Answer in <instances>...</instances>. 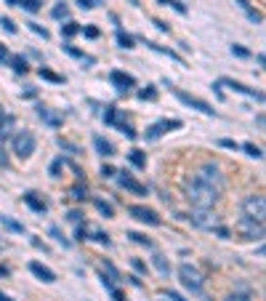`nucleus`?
<instances>
[{"label": "nucleus", "mask_w": 266, "mask_h": 301, "mask_svg": "<svg viewBox=\"0 0 266 301\" xmlns=\"http://www.w3.org/2000/svg\"><path fill=\"white\" fill-rule=\"evenodd\" d=\"M128 213H131L136 221H141V224H152V227H157V224H160V216L154 213L152 208H146V205H131Z\"/></svg>", "instance_id": "10"}, {"label": "nucleus", "mask_w": 266, "mask_h": 301, "mask_svg": "<svg viewBox=\"0 0 266 301\" xmlns=\"http://www.w3.org/2000/svg\"><path fill=\"white\" fill-rule=\"evenodd\" d=\"M29 29H32L35 35H40L43 40H48V29H45V27H40V24H35V21H29Z\"/></svg>", "instance_id": "34"}, {"label": "nucleus", "mask_w": 266, "mask_h": 301, "mask_svg": "<svg viewBox=\"0 0 266 301\" xmlns=\"http://www.w3.org/2000/svg\"><path fill=\"white\" fill-rule=\"evenodd\" d=\"M77 32H80V27H77L75 21H67V24H61V35H64V37H75Z\"/></svg>", "instance_id": "27"}, {"label": "nucleus", "mask_w": 266, "mask_h": 301, "mask_svg": "<svg viewBox=\"0 0 266 301\" xmlns=\"http://www.w3.org/2000/svg\"><path fill=\"white\" fill-rule=\"evenodd\" d=\"M173 128H181V120H160V123H154V126L146 128V142H154V139H160V136H165L168 131H173Z\"/></svg>", "instance_id": "8"}, {"label": "nucleus", "mask_w": 266, "mask_h": 301, "mask_svg": "<svg viewBox=\"0 0 266 301\" xmlns=\"http://www.w3.org/2000/svg\"><path fill=\"white\" fill-rule=\"evenodd\" d=\"M218 86H226V88L237 91V94H242V96H250V99H256V102H264V94H261V91L248 88V86H242V83L232 80V78H221V83H218Z\"/></svg>", "instance_id": "11"}, {"label": "nucleus", "mask_w": 266, "mask_h": 301, "mask_svg": "<svg viewBox=\"0 0 266 301\" xmlns=\"http://www.w3.org/2000/svg\"><path fill=\"white\" fill-rule=\"evenodd\" d=\"M237 3H240V8H245V13H248V19L250 21H256V24H261V13H258V11H253V8H250V3H248V0H237Z\"/></svg>", "instance_id": "19"}, {"label": "nucleus", "mask_w": 266, "mask_h": 301, "mask_svg": "<svg viewBox=\"0 0 266 301\" xmlns=\"http://www.w3.org/2000/svg\"><path fill=\"white\" fill-rule=\"evenodd\" d=\"M165 299H170V301H186L181 293H176V291H165Z\"/></svg>", "instance_id": "45"}, {"label": "nucleus", "mask_w": 266, "mask_h": 301, "mask_svg": "<svg viewBox=\"0 0 266 301\" xmlns=\"http://www.w3.org/2000/svg\"><path fill=\"white\" fill-rule=\"evenodd\" d=\"M0 301H13V299H8V296H5V293H0Z\"/></svg>", "instance_id": "55"}, {"label": "nucleus", "mask_w": 266, "mask_h": 301, "mask_svg": "<svg viewBox=\"0 0 266 301\" xmlns=\"http://www.w3.org/2000/svg\"><path fill=\"white\" fill-rule=\"evenodd\" d=\"M40 78H43V80H51V83H64V78H61V75L51 72V69H45V67H40Z\"/></svg>", "instance_id": "28"}, {"label": "nucleus", "mask_w": 266, "mask_h": 301, "mask_svg": "<svg viewBox=\"0 0 266 301\" xmlns=\"http://www.w3.org/2000/svg\"><path fill=\"white\" fill-rule=\"evenodd\" d=\"M242 150H245V152H248L250 157H256V160H258V157L264 155V152H261V147H256V144H242Z\"/></svg>", "instance_id": "31"}, {"label": "nucleus", "mask_w": 266, "mask_h": 301, "mask_svg": "<svg viewBox=\"0 0 266 301\" xmlns=\"http://www.w3.org/2000/svg\"><path fill=\"white\" fill-rule=\"evenodd\" d=\"M224 301H253V299H250V293H229Z\"/></svg>", "instance_id": "35"}, {"label": "nucleus", "mask_w": 266, "mask_h": 301, "mask_svg": "<svg viewBox=\"0 0 266 301\" xmlns=\"http://www.w3.org/2000/svg\"><path fill=\"white\" fill-rule=\"evenodd\" d=\"M24 203L32 208L35 213H45V211H48V203H45V200H40V197L35 195V192H27V195H24Z\"/></svg>", "instance_id": "15"}, {"label": "nucleus", "mask_w": 266, "mask_h": 301, "mask_svg": "<svg viewBox=\"0 0 266 301\" xmlns=\"http://www.w3.org/2000/svg\"><path fill=\"white\" fill-rule=\"evenodd\" d=\"M173 94H176L178 102L186 104V107H192V110H200L202 115H216V110H213V107H210L208 102H202V99L192 96V94H186V91H181V88H173Z\"/></svg>", "instance_id": "6"}, {"label": "nucleus", "mask_w": 266, "mask_h": 301, "mask_svg": "<svg viewBox=\"0 0 266 301\" xmlns=\"http://www.w3.org/2000/svg\"><path fill=\"white\" fill-rule=\"evenodd\" d=\"M35 147H37V142H35L32 131H19V134H13V152H16V157H21V160L32 157Z\"/></svg>", "instance_id": "3"}, {"label": "nucleus", "mask_w": 266, "mask_h": 301, "mask_svg": "<svg viewBox=\"0 0 266 301\" xmlns=\"http://www.w3.org/2000/svg\"><path fill=\"white\" fill-rule=\"evenodd\" d=\"M184 195H186V200L192 203V208H213L216 200L221 197L216 189H210V187H205V184H200V181H194V179L186 181Z\"/></svg>", "instance_id": "1"}, {"label": "nucleus", "mask_w": 266, "mask_h": 301, "mask_svg": "<svg viewBox=\"0 0 266 301\" xmlns=\"http://www.w3.org/2000/svg\"><path fill=\"white\" fill-rule=\"evenodd\" d=\"M117 181H120V187H123V189H131L133 195H146V187H144V184H141V181H136V179H131V176L120 173V179H117Z\"/></svg>", "instance_id": "14"}, {"label": "nucleus", "mask_w": 266, "mask_h": 301, "mask_svg": "<svg viewBox=\"0 0 266 301\" xmlns=\"http://www.w3.org/2000/svg\"><path fill=\"white\" fill-rule=\"evenodd\" d=\"M115 115H117V107H107V112H104V123H107V126H112V123H115Z\"/></svg>", "instance_id": "38"}, {"label": "nucleus", "mask_w": 266, "mask_h": 301, "mask_svg": "<svg viewBox=\"0 0 266 301\" xmlns=\"http://www.w3.org/2000/svg\"><path fill=\"white\" fill-rule=\"evenodd\" d=\"M93 240H96V243H101V245H109V237H107L104 232H99V229L93 232Z\"/></svg>", "instance_id": "43"}, {"label": "nucleus", "mask_w": 266, "mask_h": 301, "mask_svg": "<svg viewBox=\"0 0 266 301\" xmlns=\"http://www.w3.org/2000/svg\"><path fill=\"white\" fill-rule=\"evenodd\" d=\"M0 24H3V29H5V32H16V24H13V21L11 19H0Z\"/></svg>", "instance_id": "41"}, {"label": "nucleus", "mask_w": 266, "mask_h": 301, "mask_svg": "<svg viewBox=\"0 0 266 301\" xmlns=\"http://www.w3.org/2000/svg\"><path fill=\"white\" fill-rule=\"evenodd\" d=\"M138 99H144V102H146V99H157V91H154V88L149 86V88L138 91Z\"/></svg>", "instance_id": "36"}, {"label": "nucleus", "mask_w": 266, "mask_h": 301, "mask_svg": "<svg viewBox=\"0 0 266 301\" xmlns=\"http://www.w3.org/2000/svg\"><path fill=\"white\" fill-rule=\"evenodd\" d=\"M189 219L197 224V227H205V229H213L216 224H218V216L210 213V208H192Z\"/></svg>", "instance_id": "9"}, {"label": "nucleus", "mask_w": 266, "mask_h": 301, "mask_svg": "<svg viewBox=\"0 0 266 301\" xmlns=\"http://www.w3.org/2000/svg\"><path fill=\"white\" fill-rule=\"evenodd\" d=\"M77 5L80 8H93V5H99V0H77Z\"/></svg>", "instance_id": "46"}, {"label": "nucleus", "mask_w": 266, "mask_h": 301, "mask_svg": "<svg viewBox=\"0 0 266 301\" xmlns=\"http://www.w3.org/2000/svg\"><path fill=\"white\" fill-rule=\"evenodd\" d=\"M237 229L248 237V240H261L264 237V221H253V219H248V216H242L237 221Z\"/></svg>", "instance_id": "7"}, {"label": "nucleus", "mask_w": 266, "mask_h": 301, "mask_svg": "<svg viewBox=\"0 0 266 301\" xmlns=\"http://www.w3.org/2000/svg\"><path fill=\"white\" fill-rule=\"evenodd\" d=\"M51 16H53V19H67V16H69V5H67V3H56V5L51 8Z\"/></svg>", "instance_id": "24"}, {"label": "nucleus", "mask_w": 266, "mask_h": 301, "mask_svg": "<svg viewBox=\"0 0 266 301\" xmlns=\"http://www.w3.org/2000/svg\"><path fill=\"white\" fill-rule=\"evenodd\" d=\"M218 144H221V147H226V150H237V144H234L232 139H221Z\"/></svg>", "instance_id": "50"}, {"label": "nucleus", "mask_w": 266, "mask_h": 301, "mask_svg": "<svg viewBox=\"0 0 266 301\" xmlns=\"http://www.w3.org/2000/svg\"><path fill=\"white\" fill-rule=\"evenodd\" d=\"M67 219L72 221V224H83V213H80V211H69Z\"/></svg>", "instance_id": "40"}, {"label": "nucleus", "mask_w": 266, "mask_h": 301, "mask_svg": "<svg viewBox=\"0 0 266 301\" xmlns=\"http://www.w3.org/2000/svg\"><path fill=\"white\" fill-rule=\"evenodd\" d=\"M133 269H136V272H144V264L138 259H133Z\"/></svg>", "instance_id": "54"}, {"label": "nucleus", "mask_w": 266, "mask_h": 301, "mask_svg": "<svg viewBox=\"0 0 266 301\" xmlns=\"http://www.w3.org/2000/svg\"><path fill=\"white\" fill-rule=\"evenodd\" d=\"M104 272H107L109 277H112V283H115V280H120V272H117V269H115L112 264H109V261H104Z\"/></svg>", "instance_id": "37"}, {"label": "nucleus", "mask_w": 266, "mask_h": 301, "mask_svg": "<svg viewBox=\"0 0 266 301\" xmlns=\"http://www.w3.org/2000/svg\"><path fill=\"white\" fill-rule=\"evenodd\" d=\"M8 64L13 67V72H16V75H27V59L24 56L13 53V56H8Z\"/></svg>", "instance_id": "18"}, {"label": "nucleus", "mask_w": 266, "mask_h": 301, "mask_svg": "<svg viewBox=\"0 0 266 301\" xmlns=\"http://www.w3.org/2000/svg\"><path fill=\"white\" fill-rule=\"evenodd\" d=\"M242 213L253 221H264L266 216V197L264 195H248L242 200Z\"/></svg>", "instance_id": "4"}, {"label": "nucleus", "mask_w": 266, "mask_h": 301, "mask_svg": "<svg viewBox=\"0 0 266 301\" xmlns=\"http://www.w3.org/2000/svg\"><path fill=\"white\" fill-rule=\"evenodd\" d=\"M93 147H96V152H99V155H104V157H112L115 155L112 142H107L104 136H96V139H93Z\"/></svg>", "instance_id": "16"}, {"label": "nucleus", "mask_w": 266, "mask_h": 301, "mask_svg": "<svg viewBox=\"0 0 266 301\" xmlns=\"http://www.w3.org/2000/svg\"><path fill=\"white\" fill-rule=\"evenodd\" d=\"M152 264L157 267L162 275H168V272H170V264L165 261V256H162V253H154V256H152Z\"/></svg>", "instance_id": "22"}, {"label": "nucleus", "mask_w": 266, "mask_h": 301, "mask_svg": "<svg viewBox=\"0 0 266 301\" xmlns=\"http://www.w3.org/2000/svg\"><path fill=\"white\" fill-rule=\"evenodd\" d=\"M80 32H85V37H99V29L96 27H85V29H80Z\"/></svg>", "instance_id": "48"}, {"label": "nucleus", "mask_w": 266, "mask_h": 301, "mask_svg": "<svg viewBox=\"0 0 266 301\" xmlns=\"http://www.w3.org/2000/svg\"><path fill=\"white\" fill-rule=\"evenodd\" d=\"M5 165H8V155L3 150V136H0V168H5Z\"/></svg>", "instance_id": "42"}, {"label": "nucleus", "mask_w": 266, "mask_h": 301, "mask_svg": "<svg viewBox=\"0 0 266 301\" xmlns=\"http://www.w3.org/2000/svg\"><path fill=\"white\" fill-rule=\"evenodd\" d=\"M117 43H120V48H133V37L125 35L123 29H117Z\"/></svg>", "instance_id": "30"}, {"label": "nucleus", "mask_w": 266, "mask_h": 301, "mask_svg": "<svg viewBox=\"0 0 266 301\" xmlns=\"http://www.w3.org/2000/svg\"><path fill=\"white\" fill-rule=\"evenodd\" d=\"M29 272H32L37 280H43V283H56V275H53L45 264H40V261H29Z\"/></svg>", "instance_id": "13"}, {"label": "nucleus", "mask_w": 266, "mask_h": 301, "mask_svg": "<svg viewBox=\"0 0 266 301\" xmlns=\"http://www.w3.org/2000/svg\"><path fill=\"white\" fill-rule=\"evenodd\" d=\"M59 168H61V160H53L51 163V176H59Z\"/></svg>", "instance_id": "51"}, {"label": "nucleus", "mask_w": 266, "mask_h": 301, "mask_svg": "<svg viewBox=\"0 0 266 301\" xmlns=\"http://www.w3.org/2000/svg\"><path fill=\"white\" fill-rule=\"evenodd\" d=\"M37 115H40V120L48 123L51 128H59L61 126V118H59V115H53L51 110H45V107H37Z\"/></svg>", "instance_id": "17"}, {"label": "nucleus", "mask_w": 266, "mask_h": 301, "mask_svg": "<svg viewBox=\"0 0 266 301\" xmlns=\"http://www.w3.org/2000/svg\"><path fill=\"white\" fill-rule=\"evenodd\" d=\"M85 195H88V187H85L83 181H77L75 187H72V197L75 200H85Z\"/></svg>", "instance_id": "29"}, {"label": "nucleus", "mask_w": 266, "mask_h": 301, "mask_svg": "<svg viewBox=\"0 0 266 301\" xmlns=\"http://www.w3.org/2000/svg\"><path fill=\"white\" fill-rule=\"evenodd\" d=\"M0 224H3V227H8L11 232H24V227H21L19 221H13L11 216H0Z\"/></svg>", "instance_id": "25"}, {"label": "nucleus", "mask_w": 266, "mask_h": 301, "mask_svg": "<svg viewBox=\"0 0 266 301\" xmlns=\"http://www.w3.org/2000/svg\"><path fill=\"white\" fill-rule=\"evenodd\" d=\"M152 51H157V53H162V56H168V59H173V61H181V56H178L176 51H170V48H162V45H157V43H146Z\"/></svg>", "instance_id": "21"}, {"label": "nucleus", "mask_w": 266, "mask_h": 301, "mask_svg": "<svg viewBox=\"0 0 266 301\" xmlns=\"http://www.w3.org/2000/svg\"><path fill=\"white\" fill-rule=\"evenodd\" d=\"M168 5H173V8H176L178 13H186V8H184V3H178V0H168Z\"/></svg>", "instance_id": "49"}, {"label": "nucleus", "mask_w": 266, "mask_h": 301, "mask_svg": "<svg viewBox=\"0 0 266 301\" xmlns=\"http://www.w3.org/2000/svg\"><path fill=\"white\" fill-rule=\"evenodd\" d=\"M19 5L24 11H29V13H37V11L43 8V0H19Z\"/></svg>", "instance_id": "23"}, {"label": "nucleus", "mask_w": 266, "mask_h": 301, "mask_svg": "<svg viewBox=\"0 0 266 301\" xmlns=\"http://www.w3.org/2000/svg\"><path fill=\"white\" fill-rule=\"evenodd\" d=\"M109 83H112V86L120 91H128V88H133L136 86V80H133V75H128V72H120V69H112V72H109Z\"/></svg>", "instance_id": "12"}, {"label": "nucleus", "mask_w": 266, "mask_h": 301, "mask_svg": "<svg viewBox=\"0 0 266 301\" xmlns=\"http://www.w3.org/2000/svg\"><path fill=\"white\" fill-rule=\"evenodd\" d=\"M131 163L136 165V168H144V165H146V157H144V152H141V150H133V152H131Z\"/></svg>", "instance_id": "26"}, {"label": "nucleus", "mask_w": 266, "mask_h": 301, "mask_svg": "<svg viewBox=\"0 0 266 301\" xmlns=\"http://www.w3.org/2000/svg\"><path fill=\"white\" fill-rule=\"evenodd\" d=\"M96 208H99V211H101V213H104V216H107V219H109V216H112V213H115V208H112V205H109V203H104V200H96Z\"/></svg>", "instance_id": "33"}, {"label": "nucleus", "mask_w": 266, "mask_h": 301, "mask_svg": "<svg viewBox=\"0 0 266 301\" xmlns=\"http://www.w3.org/2000/svg\"><path fill=\"white\" fill-rule=\"evenodd\" d=\"M64 51L69 53V56H75V59H83L85 64H93V61H96L93 56H85V53H83L80 48H75V45H64Z\"/></svg>", "instance_id": "20"}, {"label": "nucleus", "mask_w": 266, "mask_h": 301, "mask_svg": "<svg viewBox=\"0 0 266 301\" xmlns=\"http://www.w3.org/2000/svg\"><path fill=\"white\" fill-rule=\"evenodd\" d=\"M0 275H8V269H5V267H0Z\"/></svg>", "instance_id": "56"}, {"label": "nucleus", "mask_w": 266, "mask_h": 301, "mask_svg": "<svg viewBox=\"0 0 266 301\" xmlns=\"http://www.w3.org/2000/svg\"><path fill=\"white\" fill-rule=\"evenodd\" d=\"M128 237H131L133 243H141V245H152V240H149V237H146V235H141V232H128Z\"/></svg>", "instance_id": "32"}, {"label": "nucleus", "mask_w": 266, "mask_h": 301, "mask_svg": "<svg viewBox=\"0 0 266 301\" xmlns=\"http://www.w3.org/2000/svg\"><path fill=\"white\" fill-rule=\"evenodd\" d=\"M213 229H216L218 237H229V229H226V227H213Z\"/></svg>", "instance_id": "52"}, {"label": "nucleus", "mask_w": 266, "mask_h": 301, "mask_svg": "<svg viewBox=\"0 0 266 301\" xmlns=\"http://www.w3.org/2000/svg\"><path fill=\"white\" fill-rule=\"evenodd\" d=\"M115 173H117V171H115L112 165H101V176H104V179H112Z\"/></svg>", "instance_id": "44"}, {"label": "nucleus", "mask_w": 266, "mask_h": 301, "mask_svg": "<svg viewBox=\"0 0 266 301\" xmlns=\"http://www.w3.org/2000/svg\"><path fill=\"white\" fill-rule=\"evenodd\" d=\"M232 53H234V56H240V59L250 56V51H248V48H242V45H232Z\"/></svg>", "instance_id": "39"}, {"label": "nucleus", "mask_w": 266, "mask_h": 301, "mask_svg": "<svg viewBox=\"0 0 266 301\" xmlns=\"http://www.w3.org/2000/svg\"><path fill=\"white\" fill-rule=\"evenodd\" d=\"M192 179L205 184V187H210V189H216L218 195L224 192V173H221V168H218L216 163H202L197 171L192 173Z\"/></svg>", "instance_id": "2"}, {"label": "nucleus", "mask_w": 266, "mask_h": 301, "mask_svg": "<svg viewBox=\"0 0 266 301\" xmlns=\"http://www.w3.org/2000/svg\"><path fill=\"white\" fill-rule=\"evenodd\" d=\"M51 235H53V237H56V240H59V243H64V245H67V240H64V237H61V232H59V229H56V227H51Z\"/></svg>", "instance_id": "53"}, {"label": "nucleus", "mask_w": 266, "mask_h": 301, "mask_svg": "<svg viewBox=\"0 0 266 301\" xmlns=\"http://www.w3.org/2000/svg\"><path fill=\"white\" fill-rule=\"evenodd\" d=\"M157 3H162V5H168V0H157Z\"/></svg>", "instance_id": "57"}, {"label": "nucleus", "mask_w": 266, "mask_h": 301, "mask_svg": "<svg viewBox=\"0 0 266 301\" xmlns=\"http://www.w3.org/2000/svg\"><path fill=\"white\" fill-rule=\"evenodd\" d=\"M8 56H11V53H8V48H5L3 43H0V64H3V61H8Z\"/></svg>", "instance_id": "47"}, {"label": "nucleus", "mask_w": 266, "mask_h": 301, "mask_svg": "<svg viewBox=\"0 0 266 301\" xmlns=\"http://www.w3.org/2000/svg\"><path fill=\"white\" fill-rule=\"evenodd\" d=\"M178 280H181L184 288H189V291H202V275H200V269L197 267H192V264H181L178 267Z\"/></svg>", "instance_id": "5"}]
</instances>
